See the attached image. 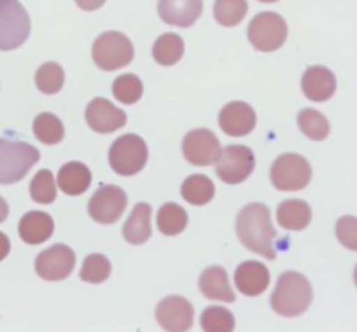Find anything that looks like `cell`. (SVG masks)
I'll return each instance as SVG.
<instances>
[{
	"label": "cell",
	"instance_id": "cell-29",
	"mask_svg": "<svg viewBox=\"0 0 357 332\" xmlns=\"http://www.w3.org/2000/svg\"><path fill=\"white\" fill-rule=\"evenodd\" d=\"M35 84L37 89L44 94H56L65 86V72L61 65L54 61L44 63L35 73Z\"/></svg>",
	"mask_w": 357,
	"mask_h": 332
},
{
	"label": "cell",
	"instance_id": "cell-16",
	"mask_svg": "<svg viewBox=\"0 0 357 332\" xmlns=\"http://www.w3.org/2000/svg\"><path fill=\"white\" fill-rule=\"evenodd\" d=\"M302 90L307 100L324 103L337 90V77L326 66H309L302 77Z\"/></svg>",
	"mask_w": 357,
	"mask_h": 332
},
{
	"label": "cell",
	"instance_id": "cell-4",
	"mask_svg": "<svg viewBox=\"0 0 357 332\" xmlns=\"http://www.w3.org/2000/svg\"><path fill=\"white\" fill-rule=\"evenodd\" d=\"M135 58V47L124 33L105 31L94 40L93 59L98 68L105 72L124 68Z\"/></svg>",
	"mask_w": 357,
	"mask_h": 332
},
{
	"label": "cell",
	"instance_id": "cell-24",
	"mask_svg": "<svg viewBox=\"0 0 357 332\" xmlns=\"http://www.w3.org/2000/svg\"><path fill=\"white\" fill-rule=\"evenodd\" d=\"M181 197L192 205L209 204L215 197V184L204 174H192L181 184Z\"/></svg>",
	"mask_w": 357,
	"mask_h": 332
},
{
	"label": "cell",
	"instance_id": "cell-20",
	"mask_svg": "<svg viewBox=\"0 0 357 332\" xmlns=\"http://www.w3.org/2000/svg\"><path fill=\"white\" fill-rule=\"evenodd\" d=\"M199 289L206 298L213 299V301H236V294L230 287L229 274L222 267H209L208 270L202 271L201 278H199Z\"/></svg>",
	"mask_w": 357,
	"mask_h": 332
},
{
	"label": "cell",
	"instance_id": "cell-14",
	"mask_svg": "<svg viewBox=\"0 0 357 332\" xmlns=\"http://www.w3.org/2000/svg\"><path fill=\"white\" fill-rule=\"evenodd\" d=\"M86 122L93 131L100 134H110L124 127L128 115L105 97H96L86 108Z\"/></svg>",
	"mask_w": 357,
	"mask_h": 332
},
{
	"label": "cell",
	"instance_id": "cell-33",
	"mask_svg": "<svg viewBox=\"0 0 357 332\" xmlns=\"http://www.w3.org/2000/svg\"><path fill=\"white\" fill-rule=\"evenodd\" d=\"M112 274V264L103 254H89L84 260L80 278L87 284H101L107 280Z\"/></svg>",
	"mask_w": 357,
	"mask_h": 332
},
{
	"label": "cell",
	"instance_id": "cell-6",
	"mask_svg": "<svg viewBox=\"0 0 357 332\" xmlns=\"http://www.w3.org/2000/svg\"><path fill=\"white\" fill-rule=\"evenodd\" d=\"M30 16L17 0H0V51H14L30 37Z\"/></svg>",
	"mask_w": 357,
	"mask_h": 332
},
{
	"label": "cell",
	"instance_id": "cell-32",
	"mask_svg": "<svg viewBox=\"0 0 357 332\" xmlns=\"http://www.w3.org/2000/svg\"><path fill=\"white\" fill-rule=\"evenodd\" d=\"M112 93H114L115 100H119L121 103L135 104L143 96V82L132 73H126L114 80Z\"/></svg>",
	"mask_w": 357,
	"mask_h": 332
},
{
	"label": "cell",
	"instance_id": "cell-1",
	"mask_svg": "<svg viewBox=\"0 0 357 332\" xmlns=\"http://www.w3.org/2000/svg\"><path fill=\"white\" fill-rule=\"evenodd\" d=\"M236 230L237 237L246 249L271 261L275 260L278 253H275L274 242L278 232L272 226L271 211L267 205L260 202L248 204L237 216Z\"/></svg>",
	"mask_w": 357,
	"mask_h": 332
},
{
	"label": "cell",
	"instance_id": "cell-15",
	"mask_svg": "<svg viewBox=\"0 0 357 332\" xmlns=\"http://www.w3.org/2000/svg\"><path fill=\"white\" fill-rule=\"evenodd\" d=\"M218 122L225 134L243 138V136L250 134L257 125V113L244 101H232L222 108Z\"/></svg>",
	"mask_w": 357,
	"mask_h": 332
},
{
	"label": "cell",
	"instance_id": "cell-13",
	"mask_svg": "<svg viewBox=\"0 0 357 332\" xmlns=\"http://www.w3.org/2000/svg\"><path fill=\"white\" fill-rule=\"evenodd\" d=\"M155 319L164 331H188L194 324V306L181 296H167L157 305Z\"/></svg>",
	"mask_w": 357,
	"mask_h": 332
},
{
	"label": "cell",
	"instance_id": "cell-28",
	"mask_svg": "<svg viewBox=\"0 0 357 332\" xmlns=\"http://www.w3.org/2000/svg\"><path fill=\"white\" fill-rule=\"evenodd\" d=\"M33 134L44 145H58L65 138V127L54 113H40L33 120Z\"/></svg>",
	"mask_w": 357,
	"mask_h": 332
},
{
	"label": "cell",
	"instance_id": "cell-18",
	"mask_svg": "<svg viewBox=\"0 0 357 332\" xmlns=\"http://www.w3.org/2000/svg\"><path fill=\"white\" fill-rule=\"evenodd\" d=\"M234 280L244 296L255 298L267 291L271 284V274H268V268L260 261H244L237 267Z\"/></svg>",
	"mask_w": 357,
	"mask_h": 332
},
{
	"label": "cell",
	"instance_id": "cell-22",
	"mask_svg": "<svg viewBox=\"0 0 357 332\" xmlns=\"http://www.w3.org/2000/svg\"><path fill=\"white\" fill-rule=\"evenodd\" d=\"M152 207L145 202L135 205L124 225V239L132 246H142L152 237Z\"/></svg>",
	"mask_w": 357,
	"mask_h": 332
},
{
	"label": "cell",
	"instance_id": "cell-26",
	"mask_svg": "<svg viewBox=\"0 0 357 332\" xmlns=\"http://www.w3.org/2000/svg\"><path fill=\"white\" fill-rule=\"evenodd\" d=\"M188 225V216L181 205L167 202L157 212V226L160 233L167 237H174L183 232Z\"/></svg>",
	"mask_w": 357,
	"mask_h": 332
},
{
	"label": "cell",
	"instance_id": "cell-9",
	"mask_svg": "<svg viewBox=\"0 0 357 332\" xmlns=\"http://www.w3.org/2000/svg\"><path fill=\"white\" fill-rule=\"evenodd\" d=\"M257 166L253 150L244 145H230L216 160V174L227 184H239L251 176Z\"/></svg>",
	"mask_w": 357,
	"mask_h": 332
},
{
	"label": "cell",
	"instance_id": "cell-36",
	"mask_svg": "<svg viewBox=\"0 0 357 332\" xmlns=\"http://www.w3.org/2000/svg\"><path fill=\"white\" fill-rule=\"evenodd\" d=\"M107 0H75L77 6L82 10H98L100 7L105 6Z\"/></svg>",
	"mask_w": 357,
	"mask_h": 332
},
{
	"label": "cell",
	"instance_id": "cell-23",
	"mask_svg": "<svg viewBox=\"0 0 357 332\" xmlns=\"http://www.w3.org/2000/svg\"><path fill=\"white\" fill-rule=\"evenodd\" d=\"M310 219H312V209L305 200L291 198L284 200L278 207V223L284 230L302 232L310 225Z\"/></svg>",
	"mask_w": 357,
	"mask_h": 332
},
{
	"label": "cell",
	"instance_id": "cell-17",
	"mask_svg": "<svg viewBox=\"0 0 357 332\" xmlns=\"http://www.w3.org/2000/svg\"><path fill=\"white\" fill-rule=\"evenodd\" d=\"M157 10L164 23L188 28L202 14V0H159Z\"/></svg>",
	"mask_w": 357,
	"mask_h": 332
},
{
	"label": "cell",
	"instance_id": "cell-3",
	"mask_svg": "<svg viewBox=\"0 0 357 332\" xmlns=\"http://www.w3.org/2000/svg\"><path fill=\"white\" fill-rule=\"evenodd\" d=\"M38 160L40 152L35 146L0 138V184L21 181Z\"/></svg>",
	"mask_w": 357,
	"mask_h": 332
},
{
	"label": "cell",
	"instance_id": "cell-5",
	"mask_svg": "<svg viewBox=\"0 0 357 332\" xmlns=\"http://www.w3.org/2000/svg\"><path fill=\"white\" fill-rule=\"evenodd\" d=\"M112 169L121 176H135L149 160V146L136 134H124L115 139L108 152Z\"/></svg>",
	"mask_w": 357,
	"mask_h": 332
},
{
	"label": "cell",
	"instance_id": "cell-30",
	"mask_svg": "<svg viewBox=\"0 0 357 332\" xmlns=\"http://www.w3.org/2000/svg\"><path fill=\"white\" fill-rule=\"evenodd\" d=\"M213 13L222 26H237L246 17L248 0H216Z\"/></svg>",
	"mask_w": 357,
	"mask_h": 332
},
{
	"label": "cell",
	"instance_id": "cell-27",
	"mask_svg": "<svg viewBox=\"0 0 357 332\" xmlns=\"http://www.w3.org/2000/svg\"><path fill=\"white\" fill-rule=\"evenodd\" d=\"M298 127L312 141H324L330 136V122L321 111L305 108L298 113Z\"/></svg>",
	"mask_w": 357,
	"mask_h": 332
},
{
	"label": "cell",
	"instance_id": "cell-2",
	"mask_svg": "<svg viewBox=\"0 0 357 332\" xmlns=\"http://www.w3.org/2000/svg\"><path fill=\"white\" fill-rule=\"evenodd\" d=\"M312 298L310 282L298 271H286L279 277L271 305L281 317H298L309 308Z\"/></svg>",
	"mask_w": 357,
	"mask_h": 332
},
{
	"label": "cell",
	"instance_id": "cell-37",
	"mask_svg": "<svg viewBox=\"0 0 357 332\" xmlns=\"http://www.w3.org/2000/svg\"><path fill=\"white\" fill-rule=\"evenodd\" d=\"M9 251H10L9 239H7L6 233L0 232V261H3L7 256H9Z\"/></svg>",
	"mask_w": 357,
	"mask_h": 332
},
{
	"label": "cell",
	"instance_id": "cell-35",
	"mask_svg": "<svg viewBox=\"0 0 357 332\" xmlns=\"http://www.w3.org/2000/svg\"><path fill=\"white\" fill-rule=\"evenodd\" d=\"M337 237L347 249H357V219L354 216H345L337 223Z\"/></svg>",
	"mask_w": 357,
	"mask_h": 332
},
{
	"label": "cell",
	"instance_id": "cell-25",
	"mask_svg": "<svg viewBox=\"0 0 357 332\" xmlns=\"http://www.w3.org/2000/svg\"><path fill=\"white\" fill-rule=\"evenodd\" d=\"M185 44L183 38L176 33H164L155 40L152 49V56L159 65L173 66L183 58Z\"/></svg>",
	"mask_w": 357,
	"mask_h": 332
},
{
	"label": "cell",
	"instance_id": "cell-10",
	"mask_svg": "<svg viewBox=\"0 0 357 332\" xmlns=\"http://www.w3.org/2000/svg\"><path fill=\"white\" fill-rule=\"evenodd\" d=\"M128 207V195L122 188L114 184H103L94 191L87 204V212L100 225H112L119 221Z\"/></svg>",
	"mask_w": 357,
	"mask_h": 332
},
{
	"label": "cell",
	"instance_id": "cell-12",
	"mask_svg": "<svg viewBox=\"0 0 357 332\" xmlns=\"http://www.w3.org/2000/svg\"><path fill=\"white\" fill-rule=\"evenodd\" d=\"M75 267V253L65 244H56L42 251L35 260V271L40 278L49 282L65 280Z\"/></svg>",
	"mask_w": 357,
	"mask_h": 332
},
{
	"label": "cell",
	"instance_id": "cell-11",
	"mask_svg": "<svg viewBox=\"0 0 357 332\" xmlns=\"http://www.w3.org/2000/svg\"><path fill=\"white\" fill-rule=\"evenodd\" d=\"M183 155L192 166L208 167L216 164L222 155V145L209 129H194L183 138Z\"/></svg>",
	"mask_w": 357,
	"mask_h": 332
},
{
	"label": "cell",
	"instance_id": "cell-21",
	"mask_svg": "<svg viewBox=\"0 0 357 332\" xmlns=\"http://www.w3.org/2000/svg\"><path fill=\"white\" fill-rule=\"evenodd\" d=\"M91 181H93L91 171L82 162L65 164L58 173L59 188H61L63 193L70 195V197L86 193L91 187Z\"/></svg>",
	"mask_w": 357,
	"mask_h": 332
},
{
	"label": "cell",
	"instance_id": "cell-34",
	"mask_svg": "<svg viewBox=\"0 0 357 332\" xmlns=\"http://www.w3.org/2000/svg\"><path fill=\"white\" fill-rule=\"evenodd\" d=\"M30 195L37 204H52L56 198V183L51 171L42 169L30 183Z\"/></svg>",
	"mask_w": 357,
	"mask_h": 332
},
{
	"label": "cell",
	"instance_id": "cell-19",
	"mask_svg": "<svg viewBox=\"0 0 357 332\" xmlns=\"http://www.w3.org/2000/svg\"><path fill=\"white\" fill-rule=\"evenodd\" d=\"M52 232H54V221L47 212L42 211H30L20 219V226H17V233H20L21 240L30 246H38L44 244L45 240L51 239Z\"/></svg>",
	"mask_w": 357,
	"mask_h": 332
},
{
	"label": "cell",
	"instance_id": "cell-31",
	"mask_svg": "<svg viewBox=\"0 0 357 332\" xmlns=\"http://www.w3.org/2000/svg\"><path fill=\"white\" fill-rule=\"evenodd\" d=\"M201 327L206 332H230L236 327V319L230 310L208 306L201 315Z\"/></svg>",
	"mask_w": 357,
	"mask_h": 332
},
{
	"label": "cell",
	"instance_id": "cell-38",
	"mask_svg": "<svg viewBox=\"0 0 357 332\" xmlns=\"http://www.w3.org/2000/svg\"><path fill=\"white\" fill-rule=\"evenodd\" d=\"M7 216H9V205H7V202L0 197V223L6 221Z\"/></svg>",
	"mask_w": 357,
	"mask_h": 332
},
{
	"label": "cell",
	"instance_id": "cell-7",
	"mask_svg": "<svg viewBox=\"0 0 357 332\" xmlns=\"http://www.w3.org/2000/svg\"><path fill=\"white\" fill-rule=\"evenodd\" d=\"M248 38L261 52L278 51L288 38V24L278 13L265 10L257 14L248 26Z\"/></svg>",
	"mask_w": 357,
	"mask_h": 332
},
{
	"label": "cell",
	"instance_id": "cell-8",
	"mask_svg": "<svg viewBox=\"0 0 357 332\" xmlns=\"http://www.w3.org/2000/svg\"><path fill=\"white\" fill-rule=\"evenodd\" d=\"M312 180V167L305 157L284 153L278 157L271 167V181L281 191L303 190Z\"/></svg>",
	"mask_w": 357,
	"mask_h": 332
},
{
	"label": "cell",
	"instance_id": "cell-39",
	"mask_svg": "<svg viewBox=\"0 0 357 332\" xmlns=\"http://www.w3.org/2000/svg\"><path fill=\"white\" fill-rule=\"evenodd\" d=\"M260 2H264V3H274V2H279V0H260Z\"/></svg>",
	"mask_w": 357,
	"mask_h": 332
}]
</instances>
